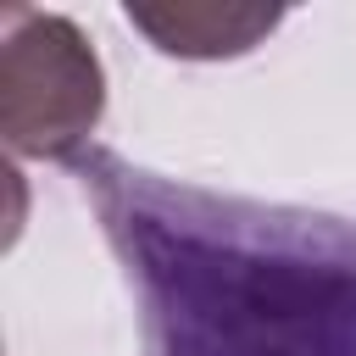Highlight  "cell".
I'll list each match as a JSON object with an SVG mask.
<instances>
[{"label":"cell","instance_id":"cell-1","mask_svg":"<svg viewBox=\"0 0 356 356\" xmlns=\"http://www.w3.org/2000/svg\"><path fill=\"white\" fill-rule=\"evenodd\" d=\"M145 356H356V222L172 184L111 150H78Z\"/></svg>","mask_w":356,"mask_h":356},{"label":"cell","instance_id":"cell-2","mask_svg":"<svg viewBox=\"0 0 356 356\" xmlns=\"http://www.w3.org/2000/svg\"><path fill=\"white\" fill-rule=\"evenodd\" d=\"M11 28V22H6ZM100 117V67L61 17H39V39H6V145L17 156L72 161Z\"/></svg>","mask_w":356,"mask_h":356}]
</instances>
